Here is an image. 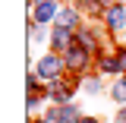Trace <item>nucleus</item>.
<instances>
[{
	"mask_svg": "<svg viewBox=\"0 0 126 123\" xmlns=\"http://www.w3.org/2000/svg\"><path fill=\"white\" fill-rule=\"evenodd\" d=\"M57 70H60V60H57V57H47V60H41V66H38L41 76H54Z\"/></svg>",
	"mask_w": 126,
	"mask_h": 123,
	"instance_id": "f257e3e1",
	"label": "nucleus"
},
{
	"mask_svg": "<svg viewBox=\"0 0 126 123\" xmlns=\"http://www.w3.org/2000/svg\"><path fill=\"white\" fill-rule=\"evenodd\" d=\"M35 16H38V19H50V16H54V3H50V0H41V6L35 10Z\"/></svg>",
	"mask_w": 126,
	"mask_h": 123,
	"instance_id": "f03ea898",
	"label": "nucleus"
},
{
	"mask_svg": "<svg viewBox=\"0 0 126 123\" xmlns=\"http://www.w3.org/2000/svg\"><path fill=\"white\" fill-rule=\"evenodd\" d=\"M110 25H113V29H120V25H123V10H110Z\"/></svg>",
	"mask_w": 126,
	"mask_h": 123,
	"instance_id": "7ed1b4c3",
	"label": "nucleus"
},
{
	"mask_svg": "<svg viewBox=\"0 0 126 123\" xmlns=\"http://www.w3.org/2000/svg\"><path fill=\"white\" fill-rule=\"evenodd\" d=\"M113 98H117V101H126V82H120V85L113 88Z\"/></svg>",
	"mask_w": 126,
	"mask_h": 123,
	"instance_id": "20e7f679",
	"label": "nucleus"
},
{
	"mask_svg": "<svg viewBox=\"0 0 126 123\" xmlns=\"http://www.w3.org/2000/svg\"><path fill=\"white\" fill-rule=\"evenodd\" d=\"M60 22H66V25H73V22H76V16H73V13H63V16H60Z\"/></svg>",
	"mask_w": 126,
	"mask_h": 123,
	"instance_id": "39448f33",
	"label": "nucleus"
},
{
	"mask_svg": "<svg viewBox=\"0 0 126 123\" xmlns=\"http://www.w3.org/2000/svg\"><path fill=\"white\" fill-rule=\"evenodd\" d=\"M120 63H123V66H126V57H123V60H120Z\"/></svg>",
	"mask_w": 126,
	"mask_h": 123,
	"instance_id": "423d86ee",
	"label": "nucleus"
},
{
	"mask_svg": "<svg viewBox=\"0 0 126 123\" xmlns=\"http://www.w3.org/2000/svg\"><path fill=\"white\" fill-rule=\"evenodd\" d=\"M85 123H94V120H85Z\"/></svg>",
	"mask_w": 126,
	"mask_h": 123,
	"instance_id": "0eeeda50",
	"label": "nucleus"
}]
</instances>
